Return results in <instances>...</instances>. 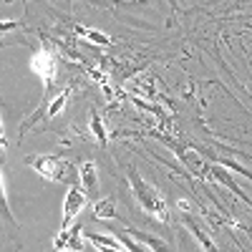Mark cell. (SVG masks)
Instances as JSON below:
<instances>
[{
    "instance_id": "1",
    "label": "cell",
    "mask_w": 252,
    "mask_h": 252,
    "mask_svg": "<svg viewBox=\"0 0 252 252\" xmlns=\"http://www.w3.org/2000/svg\"><path fill=\"white\" fill-rule=\"evenodd\" d=\"M26 161H28V166H33V169L48 182H68L73 174H78V172H73V164L66 157H58V154L28 157Z\"/></svg>"
},
{
    "instance_id": "2",
    "label": "cell",
    "mask_w": 252,
    "mask_h": 252,
    "mask_svg": "<svg viewBox=\"0 0 252 252\" xmlns=\"http://www.w3.org/2000/svg\"><path fill=\"white\" fill-rule=\"evenodd\" d=\"M129 182H131V189H134L136 199L141 202V207L146 209V212L154 215V217L161 220V222H166V204H164V199H161V194L157 192V189L149 187L144 179H139V174H136L134 169L129 172Z\"/></svg>"
},
{
    "instance_id": "3",
    "label": "cell",
    "mask_w": 252,
    "mask_h": 252,
    "mask_svg": "<svg viewBox=\"0 0 252 252\" xmlns=\"http://www.w3.org/2000/svg\"><path fill=\"white\" fill-rule=\"evenodd\" d=\"M83 207H86V194H83V189L78 182H73L66 192V199H63V217H61V229H68L76 217L83 212Z\"/></svg>"
},
{
    "instance_id": "4",
    "label": "cell",
    "mask_w": 252,
    "mask_h": 252,
    "mask_svg": "<svg viewBox=\"0 0 252 252\" xmlns=\"http://www.w3.org/2000/svg\"><path fill=\"white\" fill-rule=\"evenodd\" d=\"M53 250L56 252H83V229L81 224H71L68 229H61L53 237Z\"/></svg>"
},
{
    "instance_id": "5",
    "label": "cell",
    "mask_w": 252,
    "mask_h": 252,
    "mask_svg": "<svg viewBox=\"0 0 252 252\" xmlns=\"http://www.w3.org/2000/svg\"><path fill=\"white\" fill-rule=\"evenodd\" d=\"M78 184L83 189L86 197H94V199H101V192H98V172H96V164L94 161H83L78 166Z\"/></svg>"
},
{
    "instance_id": "6",
    "label": "cell",
    "mask_w": 252,
    "mask_h": 252,
    "mask_svg": "<svg viewBox=\"0 0 252 252\" xmlns=\"http://www.w3.org/2000/svg\"><path fill=\"white\" fill-rule=\"evenodd\" d=\"M31 66H33V71L43 78V83H46V89L53 83V78H56V58L48 53V51H40V53H35L33 56V61H31Z\"/></svg>"
},
{
    "instance_id": "7",
    "label": "cell",
    "mask_w": 252,
    "mask_h": 252,
    "mask_svg": "<svg viewBox=\"0 0 252 252\" xmlns=\"http://www.w3.org/2000/svg\"><path fill=\"white\" fill-rule=\"evenodd\" d=\"M83 240H89L98 252H126L121 247V242L116 237H109V235H96V232H86L83 235Z\"/></svg>"
},
{
    "instance_id": "8",
    "label": "cell",
    "mask_w": 252,
    "mask_h": 252,
    "mask_svg": "<svg viewBox=\"0 0 252 252\" xmlns=\"http://www.w3.org/2000/svg\"><path fill=\"white\" fill-rule=\"evenodd\" d=\"M126 235H129V237H134L136 242L149 245L154 252H174L169 245H166V242H161L159 237H154V235H146V232H139V229H134V227H129V229H126Z\"/></svg>"
},
{
    "instance_id": "9",
    "label": "cell",
    "mask_w": 252,
    "mask_h": 252,
    "mask_svg": "<svg viewBox=\"0 0 252 252\" xmlns=\"http://www.w3.org/2000/svg\"><path fill=\"white\" fill-rule=\"evenodd\" d=\"M114 217H116V209H114V197L96 199V204H94V220H114Z\"/></svg>"
},
{
    "instance_id": "10",
    "label": "cell",
    "mask_w": 252,
    "mask_h": 252,
    "mask_svg": "<svg viewBox=\"0 0 252 252\" xmlns=\"http://www.w3.org/2000/svg\"><path fill=\"white\" fill-rule=\"evenodd\" d=\"M0 217H3L8 224L18 227V220L13 217L10 204H8V192H5V179H3V172H0Z\"/></svg>"
},
{
    "instance_id": "11",
    "label": "cell",
    "mask_w": 252,
    "mask_h": 252,
    "mask_svg": "<svg viewBox=\"0 0 252 252\" xmlns=\"http://www.w3.org/2000/svg\"><path fill=\"white\" fill-rule=\"evenodd\" d=\"M116 240L121 242V247L126 250V252H149V250H146L141 242H136L134 237H129V235H124V232H119L116 235Z\"/></svg>"
},
{
    "instance_id": "12",
    "label": "cell",
    "mask_w": 252,
    "mask_h": 252,
    "mask_svg": "<svg viewBox=\"0 0 252 252\" xmlns=\"http://www.w3.org/2000/svg\"><path fill=\"white\" fill-rule=\"evenodd\" d=\"M68 96H71V91L66 89V91H63V94H61L58 98H53V103L48 106V111H46V114H48L51 119H53V116H58V114H61L63 109H66V101H68Z\"/></svg>"
},
{
    "instance_id": "13",
    "label": "cell",
    "mask_w": 252,
    "mask_h": 252,
    "mask_svg": "<svg viewBox=\"0 0 252 252\" xmlns=\"http://www.w3.org/2000/svg\"><path fill=\"white\" fill-rule=\"evenodd\" d=\"M91 129H94V136H96V141H101V144H103L106 134H103V124L98 121V116H96V114H91Z\"/></svg>"
},
{
    "instance_id": "14",
    "label": "cell",
    "mask_w": 252,
    "mask_h": 252,
    "mask_svg": "<svg viewBox=\"0 0 252 252\" xmlns=\"http://www.w3.org/2000/svg\"><path fill=\"white\" fill-rule=\"evenodd\" d=\"M83 35H86V38H91V40H96V43H109V38L103 35V33H94V31H83Z\"/></svg>"
},
{
    "instance_id": "15",
    "label": "cell",
    "mask_w": 252,
    "mask_h": 252,
    "mask_svg": "<svg viewBox=\"0 0 252 252\" xmlns=\"http://www.w3.org/2000/svg\"><path fill=\"white\" fill-rule=\"evenodd\" d=\"M5 161V131H3V121H0V164Z\"/></svg>"
},
{
    "instance_id": "16",
    "label": "cell",
    "mask_w": 252,
    "mask_h": 252,
    "mask_svg": "<svg viewBox=\"0 0 252 252\" xmlns=\"http://www.w3.org/2000/svg\"><path fill=\"white\" fill-rule=\"evenodd\" d=\"M13 28H18L15 20H0V33H8V31H13Z\"/></svg>"
}]
</instances>
